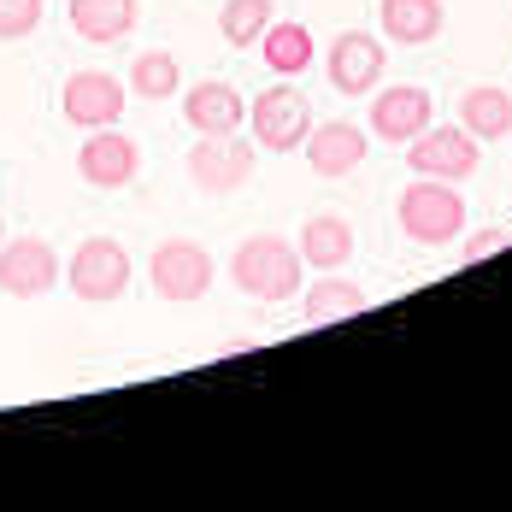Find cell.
I'll use <instances>...</instances> for the list:
<instances>
[{"instance_id":"cell-19","label":"cell","mask_w":512,"mask_h":512,"mask_svg":"<svg viewBox=\"0 0 512 512\" xmlns=\"http://www.w3.org/2000/svg\"><path fill=\"white\" fill-rule=\"evenodd\" d=\"M371 307V295L359 289V283H348L342 271H318L312 277V289L301 295V312H307L312 324H336V318H354V312Z\"/></svg>"},{"instance_id":"cell-3","label":"cell","mask_w":512,"mask_h":512,"mask_svg":"<svg viewBox=\"0 0 512 512\" xmlns=\"http://www.w3.org/2000/svg\"><path fill=\"white\" fill-rule=\"evenodd\" d=\"M130 277H136V265L124 254V242H112V236H89V242H77V254L65 259V283L89 307L124 301L130 295Z\"/></svg>"},{"instance_id":"cell-12","label":"cell","mask_w":512,"mask_h":512,"mask_svg":"<svg viewBox=\"0 0 512 512\" xmlns=\"http://www.w3.org/2000/svg\"><path fill=\"white\" fill-rule=\"evenodd\" d=\"M324 77L336 95H371L383 83V42L371 30H342L324 53Z\"/></svg>"},{"instance_id":"cell-17","label":"cell","mask_w":512,"mask_h":512,"mask_svg":"<svg viewBox=\"0 0 512 512\" xmlns=\"http://www.w3.org/2000/svg\"><path fill=\"white\" fill-rule=\"evenodd\" d=\"M295 248L318 271H342L354 259V224L342 212H312L307 224H301V236H295Z\"/></svg>"},{"instance_id":"cell-2","label":"cell","mask_w":512,"mask_h":512,"mask_svg":"<svg viewBox=\"0 0 512 512\" xmlns=\"http://www.w3.org/2000/svg\"><path fill=\"white\" fill-rule=\"evenodd\" d=\"M395 218L407 230V242L418 248H448L460 242L465 224H471V206H465L460 183H436V177H412L395 201Z\"/></svg>"},{"instance_id":"cell-22","label":"cell","mask_w":512,"mask_h":512,"mask_svg":"<svg viewBox=\"0 0 512 512\" xmlns=\"http://www.w3.org/2000/svg\"><path fill=\"white\" fill-rule=\"evenodd\" d=\"M271 18H277V0H224L218 6V30L230 48H254Z\"/></svg>"},{"instance_id":"cell-11","label":"cell","mask_w":512,"mask_h":512,"mask_svg":"<svg viewBox=\"0 0 512 512\" xmlns=\"http://www.w3.org/2000/svg\"><path fill=\"white\" fill-rule=\"evenodd\" d=\"M430 118H436V101H430V89H418V83L371 89V112H365V124H371V136L389 142V148H407Z\"/></svg>"},{"instance_id":"cell-25","label":"cell","mask_w":512,"mask_h":512,"mask_svg":"<svg viewBox=\"0 0 512 512\" xmlns=\"http://www.w3.org/2000/svg\"><path fill=\"white\" fill-rule=\"evenodd\" d=\"M0 242H6V218H0Z\"/></svg>"},{"instance_id":"cell-10","label":"cell","mask_w":512,"mask_h":512,"mask_svg":"<svg viewBox=\"0 0 512 512\" xmlns=\"http://www.w3.org/2000/svg\"><path fill=\"white\" fill-rule=\"evenodd\" d=\"M124 95L130 89L112 71H71L65 89H59V112H65L71 130H106V124L124 118Z\"/></svg>"},{"instance_id":"cell-4","label":"cell","mask_w":512,"mask_h":512,"mask_svg":"<svg viewBox=\"0 0 512 512\" xmlns=\"http://www.w3.org/2000/svg\"><path fill=\"white\" fill-rule=\"evenodd\" d=\"M248 130H254V142L265 154H295L312 130V101L283 77V83L259 89L254 101H248Z\"/></svg>"},{"instance_id":"cell-16","label":"cell","mask_w":512,"mask_h":512,"mask_svg":"<svg viewBox=\"0 0 512 512\" xmlns=\"http://www.w3.org/2000/svg\"><path fill=\"white\" fill-rule=\"evenodd\" d=\"M65 18H71V30L83 36V42H124L130 30H136V18H142V0H71L65 6Z\"/></svg>"},{"instance_id":"cell-9","label":"cell","mask_w":512,"mask_h":512,"mask_svg":"<svg viewBox=\"0 0 512 512\" xmlns=\"http://www.w3.org/2000/svg\"><path fill=\"white\" fill-rule=\"evenodd\" d=\"M77 177L89 189H130L142 177V142L124 136V130H83V148H77Z\"/></svg>"},{"instance_id":"cell-24","label":"cell","mask_w":512,"mask_h":512,"mask_svg":"<svg viewBox=\"0 0 512 512\" xmlns=\"http://www.w3.org/2000/svg\"><path fill=\"white\" fill-rule=\"evenodd\" d=\"M512 242V230H477V236H465V248H460V259L465 265H477V259H489V254H501Z\"/></svg>"},{"instance_id":"cell-6","label":"cell","mask_w":512,"mask_h":512,"mask_svg":"<svg viewBox=\"0 0 512 512\" xmlns=\"http://www.w3.org/2000/svg\"><path fill=\"white\" fill-rule=\"evenodd\" d=\"M254 154H259V142H248L242 130L236 136H195V148H189V183L201 195H212V201H224V195L248 189Z\"/></svg>"},{"instance_id":"cell-7","label":"cell","mask_w":512,"mask_h":512,"mask_svg":"<svg viewBox=\"0 0 512 512\" xmlns=\"http://www.w3.org/2000/svg\"><path fill=\"white\" fill-rule=\"evenodd\" d=\"M407 165L436 183H465L477 171V136L465 124H424L407 142Z\"/></svg>"},{"instance_id":"cell-23","label":"cell","mask_w":512,"mask_h":512,"mask_svg":"<svg viewBox=\"0 0 512 512\" xmlns=\"http://www.w3.org/2000/svg\"><path fill=\"white\" fill-rule=\"evenodd\" d=\"M48 18V0H0V42H24L36 36Z\"/></svg>"},{"instance_id":"cell-1","label":"cell","mask_w":512,"mask_h":512,"mask_svg":"<svg viewBox=\"0 0 512 512\" xmlns=\"http://www.w3.org/2000/svg\"><path fill=\"white\" fill-rule=\"evenodd\" d=\"M301 271H307L301 248L289 236H271V230L242 236L236 254H230V283L248 301H289V295H301Z\"/></svg>"},{"instance_id":"cell-21","label":"cell","mask_w":512,"mask_h":512,"mask_svg":"<svg viewBox=\"0 0 512 512\" xmlns=\"http://www.w3.org/2000/svg\"><path fill=\"white\" fill-rule=\"evenodd\" d=\"M124 89H130L136 101H171V95L183 89V65H177V53H165V48L136 53V59H130Z\"/></svg>"},{"instance_id":"cell-8","label":"cell","mask_w":512,"mask_h":512,"mask_svg":"<svg viewBox=\"0 0 512 512\" xmlns=\"http://www.w3.org/2000/svg\"><path fill=\"white\" fill-rule=\"evenodd\" d=\"M65 277V265L42 236H6L0 242V295L12 301H42L53 283Z\"/></svg>"},{"instance_id":"cell-18","label":"cell","mask_w":512,"mask_h":512,"mask_svg":"<svg viewBox=\"0 0 512 512\" xmlns=\"http://www.w3.org/2000/svg\"><path fill=\"white\" fill-rule=\"evenodd\" d=\"M460 124L477 142H507L512 136V95L501 83H471L460 95Z\"/></svg>"},{"instance_id":"cell-13","label":"cell","mask_w":512,"mask_h":512,"mask_svg":"<svg viewBox=\"0 0 512 512\" xmlns=\"http://www.w3.org/2000/svg\"><path fill=\"white\" fill-rule=\"evenodd\" d=\"M301 154H307V165L318 171V177H348V171H359L365 154H371V130H359V124H348V118L312 124L307 142H301Z\"/></svg>"},{"instance_id":"cell-15","label":"cell","mask_w":512,"mask_h":512,"mask_svg":"<svg viewBox=\"0 0 512 512\" xmlns=\"http://www.w3.org/2000/svg\"><path fill=\"white\" fill-rule=\"evenodd\" d=\"M448 24V6L442 0H377V30L401 48H424L436 42Z\"/></svg>"},{"instance_id":"cell-14","label":"cell","mask_w":512,"mask_h":512,"mask_svg":"<svg viewBox=\"0 0 512 512\" xmlns=\"http://www.w3.org/2000/svg\"><path fill=\"white\" fill-rule=\"evenodd\" d=\"M183 124L195 130V136H236L242 124H248V101H242V89L236 83H195L189 95H183Z\"/></svg>"},{"instance_id":"cell-20","label":"cell","mask_w":512,"mask_h":512,"mask_svg":"<svg viewBox=\"0 0 512 512\" xmlns=\"http://www.w3.org/2000/svg\"><path fill=\"white\" fill-rule=\"evenodd\" d=\"M259 48H265V65H271L277 77H301L312 65V30L295 24V18H271L265 36H259Z\"/></svg>"},{"instance_id":"cell-5","label":"cell","mask_w":512,"mask_h":512,"mask_svg":"<svg viewBox=\"0 0 512 512\" xmlns=\"http://www.w3.org/2000/svg\"><path fill=\"white\" fill-rule=\"evenodd\" d=\"M212 277H218V259L206 254L201 242H189V236H171V242H159L148 254V283H154L159 301H171V307L201 301L212 289Z\"/></svg>"}]
</instances>
